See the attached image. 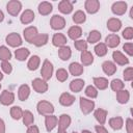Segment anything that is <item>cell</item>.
<instances>
[{
    "instance_id": "obj_13",
    "label": "cell",
    "mask_w": 133,
    "mask_h": 133,
    "mask_svg": "<svg viewBox=\"0 0 133 133\" xmlns=\"http://www.w3.org/2000/svg\"><path fill=\"white\" fill-rule=\"evenodd\" d=\"M119 42H121V38L117 34H114V33H111L109 35L106 36L105 38V45L108 46L109 48H115L119 45Z\"/></svg>"
},
{
    "instance_id": "obj_33",
    "label": "cell",
    "mask_w": 133,
    "mask_h": 133,
    "mask_svg": "<svg viewBox=\"0 0 133 133\" xmlns=\"http://www.w3.org/2000/svg\"><path fill=\"white\" fill-rule=\"evenodd\" d=\"M124 125V121L121 116H115V117H111L109 119V126L113 129V130H121L123 128Z\"/></svg>"
},
{
    "instance_id": "obj_43",
    "label": "cell",
    "mask_w": 133,
    "mask_h": 133,
    "mask_svg": "<svg viewBox=\"0 0 133 133\" xmlns=\"http://www.w3.org/2000/svg\"><path fill=\"white\" fill-rule=\"evenodd\" d=\"M69 77V73L65 69H58L56 71V78L60 82H64Z\"/></svg>"
},
{
    "instance_id": "obj_8",
    "label": "cell",
    "mask_w": 133,
    "mask_h": 133,
    "mask_svg": "<svg viewBox=\"0 0 133 133\" xmlns=\"http://www.w3.org/2000/svg\"><path fill=\"white\" fill-rule=\"evenodd\" d=\"M5 41L10 47H19L22 45V37L20 36V34L16 32H11L7 34L5 37Z\"/></svg>"
},
{
    "instance_id": "obj_20",
    "label": "cell",
    "mask_w": 133,
    "mask_h": 133,
    "mask_svg": "<svg viewBox=\"0 0 133 133\" xmlns=\"http://www.w3.org/2000/svg\"><path fill=\"white\" fill-rule=\"evenodd\" d=\"M66 37L65 35H63L62 33H55L52 37V44L55 46V47H63L65 46L66 44Z\"/></svg>"
},
{
    "instance_id": "obj_35",
    "label": "cell",
    "mask_w": 133,
    "mask_h": 133,
    "mask_svg": "<svg viewBox=\"0 0 133 133\" xmlns=\"http://www.w3.org/2000/svg\"><path fill=\"white\" fill-rule=\"evenodd\" d=\"M39 63H41V58L37 55H33L29 58L28 63H27V68L30 71H35L39 66Z\"/></svg>"
},
{
    "instance_id": "obj_5",
    "label": "cell",
    "mask_w": 133,
    "mask_h": 133,
    "mask_svg": "<svg viewBox=\"0 0 133 133\" xmlns=\"http://www.w3.org/2000/svg\"><path fill=\"white\" fill-rule=\"evenodd\" d=\"M80 108L83 114H88L90 113L94 108H95V102L92 100H88L86 98L81 97L80 98Z\"/></svg>"
},
{
    "instance_id": "obj_49",
    "label": "cell",
    "mask_w": 133,
    "mask_h": 133,
    "mask_svg": "<svg viewBox=\"0 0 133 133\" xmlns=\"http://www.w3.org/2000/svg\"><path fill=\"white\" fill-rule=\"evenodd\" d=\"M123 49L125 50V52H126L129 56H132V55H133V44H132V43H126V44L123 46Z\"/></svg>"
},
{
    "instance_id": "obj_60",
    "label": "cell",
    "mask_w": 133,
    "mask_h": 133,
    "mask_svg": "<svg viewBox=\"0 0 133 133\" xmlns=\"http://www.w3.org/2000/svg\"><path fill=\"white\" fill-rule=\"evenodd\" d=\"M73 133H77V132H73Z\"/></svg>"
},
{
    "instance_id": "obj_54",
    "label": "cell",
    "mask_w": 133,
    "mask_h": 133,
    "mask_svg": "<svg viewBox=\"0 0 133 133\" xmlns=\"http://www.w3.org/2000/svg\"><path fill=\"white\" fill-rule=\"evenodd\" d=\"M4 20V14H3V11L0 9V22H2Z\"/></svg>"
},
{
    "instance_id": "obj_6",
    "label": "cell",
    "mask_w": 133,
    "mask_h": 133,
    "mask_svg": "<svg viewBox=\"0 0 133 133\" xmlns=\"http://www.w3.org/2000/svg\"><path fill=\"white\" fill-rule=\"evenodd\" d=\"M32 87L33 89L38 94H44L48 90V83L41 78H35L32 81Z\"/></svg>"
},
{
    "instance_id": "obj_4",
    "label": "cell",
    "mask_w": 133,
    "mask_h": 133,
    "mask_svg": "<svg viewBox=\"0 0 133 133\" xmlns=\"http://www.w3.org/2000/svg\"><path fill=\"white\" fill-rule=\"evenodd\" d=\"M6 9H7V12L10 15V16H17L19 15V12L21 11L22 9V3L18 0H11L9 1L7 4H6Z\"/></svg>"
},
{
    "instance_id": "obj_24",
    "label": "cell",
    "mask_w": 133,
    "mask_h": 133,
    "mask_svg": "<svg viewBox=\"0 0 133 133\" xmlns=\"http://www.w3.org/2000/svg\"><path fill=\"white\" fill-rule=\"evenodd\" d=\"M69 71H70V73L73 76H80V75H82L84 69H83V65L81 63H79V62H72L69 65Z\"/></svg>"
},
{
    "instance_id": "obj_21",
    "label": "cell",
    "mask_w": 133,
    "mask_h": 133,
    "mask_svg": "<svg viewBox=\"0 0 133 133\" xmlns=\"http://www.w3.org/2000/svg\"><path fill=\"white\" fill-rule=\"evenodd\" d=\"M112 58L114 60V62H116L119 65H125L129 63V59L119 51H114L112 53Z\"/></svg>"
},
{
    "instance_id": "obj_58",
    "label": "cell",
    "mask_w": 133,
    "mask_h": 133,
    "mask_svg": "<svg viewBox=\"0 0 133 133\" xmlns=\"http://www.w3.org/2000/svg\"><path fill=\"white\" fill-rule=\"evenodd\" d=\"M3 79V75H2V73L0 72V80H2Z\"/></svg>"
},
{
    "instance_id": "obj_22",
    "label": "cell",
    "mask_w": 133,
    "mask_h": 133,
    "mask_svg": "<svg viewBox=\"0 0 133 133\" xmlns=\"http://www.w3.org/2000/svg\"><path fill=\"white\" fill-rule=\"evenodd\" d=\"M37 9H38V12H39L42 16H48V15L52 11L53 6H52V4H51L50 2L43 1V2H41V3L38 4Z\"/></svg>"
},
{
    "instance_id": "obj_47",
    "label": "cell",
    "mask_w": 133,
    "mask_h": 133,
    "mask_svg": "<svg viewBox=\"0 0 133 133\" xmlns=\"http://www.w3.org/2000/svg\"><path fill=\"white\" fill-rule=\"evenodd\" d=\"M122 35H123V37H124L125 39H128V41L132 39V38H133V28H132V27H127V28H125V29L123 30Z\"/></svg>"
},
{
    "instance_id": "obj_50",
    "label": "cell",
    "mask_w": 133,
    "mask_h": 133,
    "mask_svg": "<svg viewBox=\"0 0 133 133\" xmlns=\"http://www.w3.org/2000/svg\"><path fill=\"white\" fill-rule=\"evenodd\" d=\"M126 130L127 133H133V119L128 117L126 121Z\"/></svg>"
},
{
    "instance_id": "obj_51",
    "label": "cell",
    "mask_w": 133,
    "mask_h": 133,
    "mask_svg": "<svg viewBox=\"0 0 133 133\" xmlns=\"http://www.w3.org/2000/svg\"><path fill=\"white\" fill-rule=\"evenodd\" d=\"M95 130L97 133H108V131L106 130V128L103 125H98L95 127Z\"/></svg>"
},
{
    "instance_id": "obj_23",
    "label": "cell",
    "mask_w": 133,
    "mask_h": 133,
    "mask_svg": "<svg viewBox=\"0 0 133 133\" xmlns=\"http://www.w3.org/2000/svg\"><path fill=\"white\" fill-rule=\"evenodd\" d=\"M68 35L71 39L73 41H77L81 35H82V29L79 26H72L69 30H68Z\"/></svg>"
},
{
    "instance_id": "obj_18",
    "label": "cell",
    "mask_w": 133,
    "mask_h": 133,
    "mask_svg": "<svg viewBox=\"0 0 133 133\" xmlns=\"http://www.w3.org/2000/svg\"><path fill=\"white\" fill-rule=\"evenodd\" d=\"M71 125V116L69 114H61L58 119V130H66Z\"/></svg>"
},
{
    "instance_id": "obj_7",
    "label": "cell",
    "mask_w": 133,
    "mask_h": 133,
    "mask_svg": "<svg viewBox=\"0 0 133 133\" xmlns=\"http://www.w3.org/2000/svg\"><path fill=\"white\" fill-rule=\"evenodd\" d=\"M37 34H38L37 28L34 27V26H29V27L25 28L24 31H23V35H24L25 41L28 42V43H30V44L33 43V41H34V38L36 37Z\"/></svg>"
},
{
    "instance_id": "obj_1",
    "label": "cell",
    "mask_w": 133,
    "mask_h": 133,
    "mask_svg": "<svg viewBox=\"0 0 133 133\" xmlns=\"http://www.w3.org/2000/svg\"><path fill=\"white\" fill-rule=\"evenodd\" d=\"M36 109H37V112L42 115H50V114H53L54 112V106L52 103L48 102V101H39L37 103V106H36Z\"/></svg>"
},
{
    "instance_id": "obj_11",
    "label": "cell",
    "mask_w": 133,
    "mask_h": 133,
    "mask_svg": "<svg viewBox=\"0 0 133 133\" xmlns=\"http://www.w3.org/2000/svg\"><path fill=\"white\" fill-rule=\"evenodd\" d=\"M84 7L88 14L92 15L98 12V10L100 9V2L98 0H86L84 3Z\"/></svg>"
},
{
    "instance_id": "obj_46",
    "label": "cell",
    "mask_w": 133,
    "mask_h": 133,
    "mask_svg": "<svg viewBox=\"0 0 133 133\" xmlns=\"http://www.w3.org/2000/svg\"><path fill=\"white\" fill-rule=\"evenodd\" d=\"M123 76H124L125 81H132L133 80V69L131 66L125 69V71L123 73Z\"/></svg>"
},
{
    "instance_id": "obj_59",
    "label": "cell",
    "mask_w": 133,
    "mask_h": 133,
    "mask_svg": "<svg viewBox=\"0 0 133 133\" xmlns=\"http://www.w3.org/2000/svg\"><path fill=\"white\" fill-rule=\"evenodd\" d=\"M0 89H1V84H0Z\"/></svg>"
},
{
    "instance_id": "obj_27",
    "label": "cell",
    "mask_w": 133,
    "mask_h": 133,
    "mask_svg": "<svg viewBox=\"0 0 133 133\" xmlns=\"http://www.w3.org/2000/svg\"><path fill=\"white\" fill-rule=\"evenodd\" d=\"M80 59H81V63L82 65H90L94 62V56L89 51H83L81 52L80 55Z\"/></svg>"
},
{
    "instance_id": "obj_26",
    "label": "cell",
    "mask_w": 133,
    "mask_h": 133,
    "mask_svg": "<svg viewBox=\"0 0 133 133\" xmlns=\"http://www.w3.org/2000/svg\"><path fill=\"white\" fill-rule=\"evenodd\" d=\"M29 95H30V88H29V86L27 84H23V85H21L19 87V89H18V98H19L20 101L27 100Z\"/></svg>"
},
{
    "instance_id": "obj_39",
    "label": "cell",
    "mask_w": 133,
    "mask_h": 133,
    "mask_svg": "<svg viewBox=\"0 0 133 133\" xmlns=\"http://www.w3.org/2000/svg\"><path fill=\"white\" fill-rule=\"evenodd\" d=\"M11 58V52L10 50L5 46H0V60L2 61H8Z\"/></svg>"
},
{
    "instance_id": "obj_48",
    "label": "cell",
    "mask_w": 133,
    "mask_h": 133,
    "mask_svg": "<svg viewBox=\"0 0 133 133\" xmlns=\"http://www.w3.org/2000/svg\"><path fill=\"white\" fill-rule=\"evenodd\" d=\"M1 69L5 74H10L12 72V66L9 63V61H2L1 62Z\"/></svg>"
},
{
    "instance_id": "obj_36",
    "label": "cell",
    "mask_w": 133,
    "mask_h": 133,
    "mask_svg": "<svg viewBox=\"0 0 133 133\" xmlns=\"http://www.w3.org/2000/svg\"><path fill=\"white\" fill-rule=\"evenodd\" d=\"M22 118H23V124H24L26 127L31 126V125L33 124V122H34V116H33V114H32L29 110L23 111V116H22Z\"/></svg>"
},
{
    "instance_id": "obj_41",
    "label": "cell",
    "mask_w": 133,
    "mask_h": 133,
    "mask_svg": "<svg viewBox=\"0 0 133 133\" xmlns=\"http://www.w3.org/2000/svg\"><path fill=\"white\" fill-rule=\"evenodd\" d=\"M110 87H111V89H112L113 91L117 92V91L124 89L125 83H124L121 79H113V80L110 82Z\"/></svg>"
},
{
    "instance_id": "obj_16",
    "label": "cell",
    "mask_w": 133,
    "mask_h": 133,
    "mask_svg": "<svg viewBox=\"0 0 133 133\" xmlns=\"http://www.w3.org/2000/svg\"><path fill=\"white\" fill-rule=\"evenodd\" d=\"M75 102V97L69 92H62L59 97V103L62 105V106H71L73 103Z\"/></svg>"
},
{
    "instance_id": "obj_34",
    "label": "cell",
    "mask_w": 133,
    "mask_h": 133,
    "mask_svg": "<svg viewBox=\"0 0 133 133\" xmlns=\"http://www.w3.org/2000/svg\"><path fill=\"white\" fill-rule=\"evenodd\" d=\"M48 39H49V35L48 34H46V33L37 34L32 44L34 46H36V47H42V46H45L48 43Z\"/></svg>"
},
{
    "instance_id": "obj_32",
    "label": "cell",
    "mask_w": 133,
    "mask_h": 133,
    "mask_svg": "<svg viewBox=\"0 0 133 133\" xmlns=\"http://www.w3.org/2000/svg\"><path fill=\"white\" fill-rule=\"evenodd\" d=\"M130 99V94L127 89H122L116 92V100L119 104H126Z\"/></svg>"
},
{
    "instance_id": "obj_17",
    "label": "cell",
    "mask_w": 133,
    "mask_h": 133,
    "mask_svg": "<svg viewBox=\"0 0 133 133\" xmlns=\"http://www.w3.org/2000/svg\"><path fill=\"white\" fill-rule=\"evenodd\" d=\"M102 70H103V72H104L106 75L111 76V75H113V74L116 72V65H115L114 62L109 61V60H106V61H104L103 64H102Z\"/></svg>"
},
{
    "instance_id": "obj_57",
    "label": "cell",
    "mask_w": 133,
    "mask_h": 133,
    "mask_svg": "<svg viewBox=\"0 0 133 133\" xmlns=\"http://www.w3.org/2000/svg\"><path fill=\"white\" fill-rule=\"evenodd\" d=\"M58 133H66L65 130H58Z\"/></svg>"
},
{
    "instance_id": "obj_44",
    "label": "cell",
    "mask_w": 133,
    "mask_h": 133,
    "mask_svg": "<svg viewBox=\"0 0 133 133\" xmlns=\"http://www.w3.org/2000/svg\"><path fill=\"white\" fill-rule=\"evenodd\" d=\"M74 46L80 52H83V51L87 50V43L84 39H77V41H75L74 42Z\"/></svg>"
},
{
    "instance_id": "obj_38",
    "label": "cell",
    "mask_w": 133,
    "mask_h": 133,
    "mask_svg": "<svg viewBox=\"0 0 133 133\" xmlns=\"http://www.w3.org/2000/svg\"><path fill=\"white\" fill-rule=\"evenodd\" d=\"M94 50H95V53L97 54V56H99V57L105 56V55L107 54V51H108L107 46H106L104 43H99V44H97Z\"/></svg>"
},
{
    "instance_id": "obj_40",
    "label": "cell",
    "mask_w": 133,
    "mask_h": 133,
    "mask_svg": "<svg viewBox=\"0 0 133 133\" xmlns=\"http://www.w3.org/2000/svg\"><path fill=\"white\" fill-rule=\"evenodd\" d=\"M86 20V15L84 11L82 10H77L74 15H73V21L76 23V24H82L84 23Z\"/></svg>"
},
{
    "instance_id": "obj_2",
    "label": "cell",
    "mask_w": 133,
    "mask_h": 133,
    "mask_svg": "<svg viewBox=\"0 0 133 133\" xmlns=\"http://www.w3.org/2000/svg\"><path fill=\"white\" fill-rule=\"evenodd\" d=\"M53 74V64L52 62H50V60L46 59L43 62L42 65V70H41V75H42V79H44L45 81L51 79Z\"/></svg>"
},
{
    "instance_id": "obj_28",
    "label": "cell",
    "mask_w": 133,
    "mask_h": 133,
    "mask_svg": "<svg viewBox=\"0 0 133 133\" xmlns=\"http://www.w3.org/2000/svg\"><path fill=\"white\" fill-rule=\"evenodd\" d=\"M94 115H95V118L98 121V123H99L100 125H104V124H105L106 118H107V111H106L105 109L98 108V109L95 111Z\"/></svg>"
},
{
    "instance_id": "obj_10",
    "label": "cell",
    "mask_w": 133,
    "mask_h": 133,
    "mask_svg": "<svg viewBox=\"0 0 133 133\" xmlns=\"http://www.w3.org/2000/svg\"><path fill=\"white\" fill-rule=\"evenodd\" d=\"M111 10L116 16H122L127 11V3L125 1H117L114 2L111 6Z\"/></svg>"
},
{
    "instance_id": "obj_19",
    "label": "cell",
    "mask_w": 133,
    "mask_h": 133,
    "mask_svg": "<svg viewBox=\"0 0 133 133\" xmlns=\"http://www.w3.org/2000/svg\"><path fill=\"white\" fill-rule=\"evenodd\" d=\"M58 9L60 12H62L64 15H69L73 10V3L70 2L69 0H62L58 4Z\"/></svg>"
},
{
    "instance_id": "obj_42",
    "label": "cell",
    "mask_w": 133,
    "mask_h": 133,
    "mask_svg": "<svg viewBox=\"0 0 133 133\" xmlns=\"http://www.w3.org/2000/svg\"><path fill=\"white\" fill-rule=\"evenodd\" d=\"M10 116L14 118V119H20L22 118L23 116V110L21 109V107L19 106H12L10 108Z\"/></svg>"
},
{
    "instance_id": "obj_55",
    "label": "cell",
    "mask_w": 133,
    "mask_h": 133,
    "mask_svg": "<svg viewBox=\"0 0 133 133\" xmlns=\"http://www.w3.org/2000/svg\"><path fill=\"white\" fill-rule=\"evenodd\" d=\"M130 18L133 19V6H132L131 9H130Z\"/></svg>"
},
{
    "instance_id": "obj_12",
    "label": "cell",
    "mask_w": 133,
    "mask_h": 133,
    "mask_svg": "<svg viewBox=\"0 0 133 133\" xmlns=\"http://www.w3.org/2000/svg\"><path fill=\"white\" fill-rule=\"evenodd\" d=\"M57 123H58L57 116H55V115H53V114L46 115V117H45V126H46V130H47L48 132L52 131V130L57 126Z\"/></svg>"
},
{
    "instance_id": "obj_53",
    "label": "cell",
    "mask_w": 133,
    "mask_h": 133,
    "mask_svg": "<svg viewBox=\"0 0 133 133\" xmlns=\"http://www.w3.org/2000/svg\"><path fill=\"white\" fill-rule=\"evenodd\" d=\"M0 133H5V123L2 118H0Z\"/></svg>"
},
{
    "instance_id": "obj_29",
    "label": "cell",
    "mask_w": 133,
    "mask_h": 133,
    "mask_svg": "<svg viewBox=\"0 0 133 133\" xmlns=\"http://www.w3.org/2000/svg\"><path fill=\"white\" fill-rule=\"evenodd\" d=\"M29 54L30 51L27 48H19L15 51V57L20 61H24L25 59H27Z\"/></svg>"
},
{
    "instance_id": "obj_30",
    "label": "cell",
    "mask_w": 133,
    "mask_h": 133,
    "mask_svg": "<svg viewBox=\"0 0 133 133\" xmlns=\"http://www.w3.org/2000/svg\"><path fill=\"white\" fill-rule=\"evenodd\" d=\"M94 84H95L96 88H98L100 90H104L108 87V80L104 77H95Z\"/></svg>"
},
{
    "instance_id": "obj_15",
    "label": "cell",
    "mask_w": 133,
    "mask_h": 133,
    "mask_svg": "<svg viewBox=\"0 0 133 133\" xmlns=\"http://www.w3.org/2000/svg\"><path fill=\"white\" fill-rule=\"evenodd\" d=\"M122 27V22L117 18H110L107 21V28L111 32H117Z\"/></svg>"
},
{
    "instance_id": "obj_37",
    "label": "cell",
    "mask_w": 133,
    "mask_h": 133,
    "mask_svg": "<svg viewBox=\"0 0 133 133\" xmlns=\"http://www.w3.org/2000/svg\"><path fill=\"white\" fill-rule=\"evenodd\" d=\"M101 39V32L98 30H91L87 36V41L86 43L89 44H96Z\"/></svg>"
},
{
    "instance_id": "obj_56",
    "label": "cell",
    "mask_w": 133,
    "mask_h": 133,
    "mask_svg": "<svg viewBox=\"0 0 133 133\" xmlns=\"http://www.w3.org/2000/svg\"><path fill=\"white\" fill-rule=\"evenodd\" d=\"M81 133H91L90 131H88V130H82V132Z\"/></svg>"
},
{
    "instance_id": "obj_52",
    "label": "cell",
    "mask_w": 133,
    "mask_h": 133,
    "mask_svg": "<svg viewBox=\"0 0 133 133\" xmlns=\"http://www.w3.org/2000/svg\"><path fill=\"white\" fill-rule=\"evenodd\" d=\"M26 133H39V130L35 125H31V126L28 127Z\"/></svg>"
},
{
    "instance_id": "obj_9",
    "label": "cell",
    "mask_w": 133,
    "mask_h": 133,
    "mask_svg": "<svg viewBox=\"0 0 133 133\" xmlns=\"http://www.w3.org/2000/svg\"><path fill=\"white\" fill-rule=\"evenodd\" d=\"M15 101V95L11 91L8 90H3L0 95V103L4 106H8L11 105Z\"/></svg>"
},
{
    "instance_id": "obj_31",
    "label": "cell",
    "mask_w": 133,
    "mask_h": 133,
    "mask_svg": "<svg viewBox=\"0 0 133 133\" xmlns=\"http://www.w3.org/2000/svg\"><path fill=\"white\" fill-rule=\"evenodd\" d=\"M72 55V51H71V48L69 46H63V47H60L59 50H58V56L61 60H68L70 59Z\"/></svg>"
},
{
    "instance_id": "obj_45",
    "label": "cell",
    "mask_w": 133,
    "mask_h": 133,
    "mask_svg": "<svg viewBox=\"0 0 133 133\" xmlns=\"http://www.w3.org/2000/svg\"><path fill=\"white\" fill-rule=\"evenodd\" d=\"M85 95L90 99H95L98 96V89L92 85H88L85 88Z\"/></svg>"
},
{
    "instance_id": "obj_3",
    "label": "cell",
    "mask_w": 133,
    "mask_h": 133,
    "mask_svg": "<svg viewBox=\"0 0 133 133\" xmlns=\"http://www.w3.org/2000/svg\"><path fill=\"white\" fill-rule=\"evenodd\" d=\"M50 25L51 28L54 30H61L65 26V20L59 15H54L50 20Z\"/></svg>"
},
{
    "instance_id": "obj_25",
    "label": "cell",
    "mask_w": 133,
    "mask_h": 133,
    "mask_svg": "<svg viewBox=\"0 0 133 133\" xmlns=\"http://www.w3.org/2000/svg\"><path fill=\"white\" fill-rule=\"evenodd\" d=\"M84 84H85L84 80L79 79V78H78V79H74V80H72L71 83H70V89H71L72 91H74V92H79V91H81L82 88L84 87Z\"/></svg>"
},
{
    "instance_id": "obj_14",
    "label": "cell",
    "mask_w": 133,
    "mask_h": 133,
    "mask_svg": "<svg viewBox=\"0 0 133 133\" xmlns=\"http://www.w3.org/2000/svg\"><path fill=\"white\" fill-rule=\"evenodd\" d=\"M34 18H35V15H34V12H33V10H31V9H26V10H24L23 12H22V15H21V17H20V21H21V23L22 24H29V23H31L33 20H34Z\"/></svg>"
}]
</instances>
